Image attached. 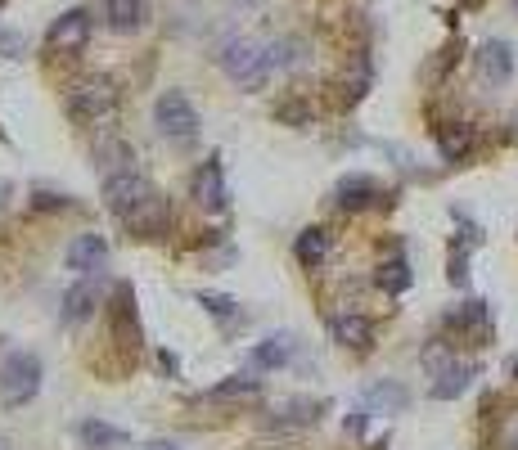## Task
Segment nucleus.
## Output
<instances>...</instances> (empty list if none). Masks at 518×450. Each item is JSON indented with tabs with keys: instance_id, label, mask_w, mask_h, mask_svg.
Segmentation results:
<instances>
[{
	"instance_id": "f257e3e1",
	"label": "nucleus",
	"mask_w": 518,
	"mask_h": 450,
	"mask_svg": "<svg viewBox=\"0 0 518 450\" xmlns=\"http://www.w3.org/2000/svg\"><path fill=\"white\" fill-rule=\"evenodd\" d=\"M221 68H226V77L235 81L239 90H262L266 77H271L266 50L257 41H248V36H239V41H230L226 50H221Z\"/></svg>"
},
{
	"instance_id": "f03ea898",
	"label": "nucleus",
	"mask_w": 518,
	"mask_h": 450,
	"mask_svg": "<svg viewBox=\"0 0 518 450\" xmlns=\"http://www.w3.org/2000/svg\"><path fill=\"white\" fill-rule=\"evenodd\" d=\"M37 392H41V360L32 351H14L5 360V369H0V401L10 405V410H19Z\"/></svg>"
},
{
	"instance_id": "7ed1b4c3",
	"label": "nucleus",
	"mask_w": 518,
	"mask_h": 450,
	"mask_svg": "<svg viewBox=\"0 0 518 450\" xmlns=\"http://www.w3.org/2000/svg\"><path fill=\"white\" fill-rule=\"evenodd\" d=\"M113 108H118V90L104 77L77 81V86L68 90V113H73L77 122H104V117H113Z\"/></svg>"
},
{
	"instance_id": "20e7f679",
	"label": "nucleus",
	"mask_w": 518,
	"mask_h": 450,
	"mask_svg": "<svg viewBox=\"0 0 518 450\" xmlns=\"http://www.w3.org/2000/svg\"><path fill=\"white\" fill-rule=\"evenodd\" d=\"M158 189L149 185L145 176H140V171H113L109 180H104V203H109V212L118 216V221H127L131 212H136V207H145L149 198H154Z\"/></svg>"
},
{
	"instance_id": "39448f33",
	"label": "nucleus",
	"mask_w": 518,
	"mask_h": 450,
	"mask_svg": "<svg viewBox=\"0 0 518 450\" xmlns=\"http://www.w3.org/2000/svg\"><path fill=\"white\" fill-rule=\"evenodd\" d=\"M154 117H158V131L167 135V140H194L199 135V113H194V104L181 95V90H167V95H158L154 104Z\"/></svg>"
},
{
	"instance_id": "423d86ee",
	"label": "nucleus",
	"mask_w": 518,
	"mask_h": 450,
	"mask_svg": "<svg viewBox=\"0 0 518 450\" xmlns=\"http://www.w3.org/2000/svg\"><path fill=\"white\" fill-rule=\"evenodd\" d=\"M86 41H91V14H86V9H68V14H59L55 23H50V32H46V45L55 54H77Z\"/></svg>"
},
{
	"instance_id": "0eeeda50",
	"label": "nucleus",
	"mask_w": 518,
	"mask_h": 450,
	"mask_svg": "<svg viewBox=\"0 0 518 450\" xmlns=\"http://www.w3.org/2000/svg\"><path fill=\"white\" fill-rule=\"evenodd\" d=\"M194 198L208 212H226L230 194H226V176H221V158H208L199 171H194Z\"/></svg>"
},
{
	"instance_id": "6e6552de",
	"label": "nucleus",
	"mask_w": 518,
	"mask_h": 450,
	"mask_svg": "<svg viewBox=\"0 0 518 450\" xmlns=\"http://www.w3.org/2000/svg\"><path fill=\"white\" fill-rule=\"evenodd\" d=\"M104 261H109L104 234H77L68 243V270H77V275H95V270H104Z\"/></svg>"
},
{
	"instance_id": "1a4fd4ad",
	"label": "nucleus",
	"mask_w": 518,
	"mask_h": 450,
	"mask_svg": "<svg viewBox=\"0 0 518 450\" xmlns=\"http://www.w3.org/2000/svg\"><path fill=\"white\" fill-rule=\"evenodd\" d=\"M329 333H334V342H343L352 351H370V342H374V324L365 315H334Z\"/></svg>"
},
{
	"instance_id": "9d476101",
	"label": "nucleus",
	"mask_w": 518,
	"mask_h": 450,
	"mask_svg": "<svg viewBox=\"0 0 518 450\" xmlns=\"http://www.w3.org/2000/svg\"><path fill=\"white\" fill-rule=\"evenodd\" d=\"M473 374H478V365H469V360H446V365L437 369L433 396H437V401H451V396H460L464 387L473 383Z\"/></svg>"
},
{
	"instance_id": "9b49d317",
	"label": "nucleus",
	"mask_w": 518,
	"mask_h": 450,
	"mask_svg": "<svg viewBox=\"0 0 518 450\" xmlns=\"http://www.w3.org/2000/svg\"><path fill=\"white\" fill-rule=\"evenodd\" d=\"M478 68L487 81H496V86H505L509 72H514V50H509L505 41H487L478 50Z\"/></svg>"
},
{
	"instance_id": "f8f14e48",
	"label": "nucleus",
	"mask_w": 518,
	"mask_h": 450,
	"mask_svg": "<svg viewBox=\"0 0 518 450\" xmlns=\"http://www.w3.org/2000/svg\"><path fill=\"white\" fill-rule=\"evenodd\" d=\"M374 203H379V185H374L370 176L338 180V207H347V212H361V207H374Z\"/></svg>"
},
{
	"instance_id": "ddd939ff",
	"label": "nucleus",
	"mask_w": 518,
	"mask_h": 450,
	"mask_svg": "<svg viewBox=\"0 0 518 450\" xmlns=\"http://www.w3.org/2000/svg\"><path fill=\"white\" fill-rule=\"evenodd\" d=\"M104 18L113 32H140L145 27V0H104Z\"/></svg>"
},
{
	"instance_id": "4468645a",
	"label": "nucleus",
	"mask_w": 518,
	"mask_h": 450,
	"mask_svg": "<svg viewBox=\"0 0 518 450\" xmlns=\"http://www.w3.org/2000/svg\"><path fill=\"white\" fill-rule=\"evenodd\" d=\"M77 437H82L91 450H118V446H127V432L113 428V423H104V419H82V423H77Z\"/></svg>"
},
{
	"instance_id": "2eb2a0df",
	"label": "nucleus",
	"mask_w": 518,
	"mask_h": 450,
	"mask_svg": "<svg viewBox=\"0 0 518 450\" xmlns=\"http://www.w3.org/2000/svg\"><path fill=\"white\" fill-rule=\"evenodd\" d=\"M293 252H298V261H302V266H307V270L325 266V261H329V234L311 225V230H302V234H298V243H293Z\"/></svg>"
},
{
	"instance_id": "dca6fc26",
	"label": "nucleus",
	"mask_w": 518,
	"mask_h": 450,
	"mask_svg": "<svg viewBox=\"0 0 518 450\" xmlns=\"http://www.w3.org/2000/svg\"><path fill=\"white\" fill-rule=\"evenodd\" d=\"M95 302H100V293H95V284H73L64 293V320L68 324H82L95 315Z\"/></svg>"
},
{
	"instance_id": "f3484780",
	"label": "nucleus",
	"mask_w": 518,
	"mask_h": 450,
	"mask_svg": "<svg viewBox=\"0 0 518 450\" xmlns=\"http://www.w3.org/2000/svg\"><path fill=\"white\" fill-rule=\"evenodd\" d=\"M446 324H451L455 333H473V338H482V333H487V324H491L487 302H464L460 311L446 315Z\"/></svg>"
},
{
	"instance_id": "a211bd4d",
	"label": "nucleus",
	"mask_w": 518,
	"mask_h": 450,
	"mask_svg": "<svg viewBox=\"0 0 518 450\" xmlns=\"http://www.w3.org/2000/svg\"><path fill=\"white\" fill-rule=\"evenodd\" d=\"M406 401H410V392L401 383H374L370 392H365V405H370V410H383V414L406 410Z\"/></svg>"
},
{
	"instance_id": "6ab92c4d",
	"label": "nucleus",
	"mask_w": 518,
	"mask_h": 450,
	"mask_svg": "<svg viewBox=\"0 0 518 450\" xmlns=\"http://www.w3.org/2000/svg\"><path fill=\"white\" fill-rule=\"evenodd\" d=\"M289 356H293V338H289V333L266 338L262 347H253V365L257 369H280V365H289Z\"/></svg>"
},
{
	"instance_id": "aec40b11",
	"label": "nucleus",
	"mask_w": 518,
	"mask_h": 450,
	"mask_svg": "<svg viewBox=\"0 0 518 450\" xmlns=\"http://www.w3.org/2000/svg\"><path fill=\"white\" fill-rule=\"evenodd\" d=\"M469 149H473L469 126H442V131H437V153H442L446 162H460Z\"/></svg>"
},
{
	"instance_id": "412c9836",
	"label": "nucleus",
	"mask_w": 518,
	"mask_h": 450,
	"mask_svg": "<svg viewBox=\"0 0 518 450\" xmlns=\"http://www.w3.org/2000/svg\"><path fill=\"white\" fill-rule=\"evenodd\" d=\"M374 279H379L383 293H406V288H410V261L406 257H388Z\"/></svg>"
},
{
	"instance_id": "4be33fe9",
	"label": "nucleus",
	"mask_w": 518,
	"mask_h": 450,
	"mask_svg": "<svg viewBox=\"0 0 518 450\" xmlns=\"http://www.w3.org/2000/svg\"><path fill=\"white\" fill-rule=\"evenodd\" d=\"M262 392V383H257V378H226V383L221 387H212V401H235V396H257Z\"/></svg>"
},
{
	"instance_id": "5701e85b",
	"label": "nucleus",
	"mask_w": 518,
	"mask_h": 450,
	"mask_svg": "<svg viewBox=\"0 0 518 450\" xmlns=\"http://www.w3.org/2000/svg\"><path fill=\"white\" fill-rule=\"evenodd\" d=\"M199 306L208 315H217V320H235L239 315V306L230 302V297H221V293H199Z\"/></svg>"
},
{
	"instance_id": "b1692460",
	"label": "nucleus",
	"mask_w": 518,
	"mask_h": 450,
	"mask_svg": "<svg viewBox=\"0 0 518 450\" xmlns=\"http://www.w3.org/2000/svg\"><path fill=\"white\" fill-rule=\"evenodd\" d=\"M37 207H68L64 194H37Z\"/></svg>"
},
{
	"instance_id": "393cba45",
	"label": "nucleus",
	"mask_w": 518,
	"mask_h": 450,
	"mask_svg": "<svg viewBox=\"0 0 518 450\" xmlns=\"http://www.w3.org/2000/svg\"><path fill=\"white\" fill-rule=\"evenodd\" d=\"M505 450H518V414L509 419V428H505Z\"/></svg>"
},
{
	"instance_id": "a878e982",
	"label": "nucleus",
	"mask_w": 518,
	"mask_h": 450,
	"mask_svg": "<svg viewBox=\"0 0 518 450\" xmlns=\"http://www.w3.org/2000/svg\"><path fill=\"white\" fill-rule=\"evenodd\" d=\"M149 450H181V446H172V441H154Z\"/></svg>"
},
{
	"instance_id": "bb28decb",
	"label": "nucleus",
	"mask_w": 518,
	"mask_h": 450,
	"mask_svg": "<svg viewBox=\"0 0 518 450\" xmlns=\"http://www.w3.org/2000/svg\"><path fill=\"white\" fill-rule=\"evenodd\" d=\"M509 374H514V378H518V356H514V365H509Z\"/></svg>"
},
{
	"instance_id": "cd10ccee",
	"label": "nucleus",
	"mask_w": 518,
	"mask_h": 450,
	"mask_svg": "<svg viewBox=\"0 0 518 450\" xmlns=\"http://www.w3.org/2000/svg\"><path fill=\"white\" fill-rule=\"evenodd\" d=\"M0 450H10V441H5V437H0Z\"/></svg>"
},
{
	"instance_id": "c85d7f7f",
	"label": "nucleus",
	"mask_w": 518,
	"mask_h": 450,
	"mask_svg": "<svg viewBox=\"0 0 518 450\" xmlns=\"http://www.w3.org/2000/svg\"><path fill=\"white\" fill-rule=\"evenodd\" d=\"M464 5H478V0H464Z\"/></svg>"
},
{
	"instance_id": "c756f323",
	"label": "nucleus",
	"mask_w": 518,
	"mask_h": 450,
	"mask_svg": "<svg viewBox=\"0 0 518 450\" xmlns=\"http://www.w3.org/2000/svg\"><path fill=\"white\" fill-rule=\"evenodd\" d=\"M239 5H253V0H239Z\"/></svg>"
},
{
	"instance_id": "7c9ffc66",
	"label": "nucleus",
	"mask_w": 518,
	"mask_h": 450,
	"mask_svg": "<svg viewBox=\"0 0 518 450\" xmlns=\"http://www.w3.org/2000/svg\"><path fill=\"white\" fill-rule=\"evenodd\" d=\"M514 9H518V0H514Z\"/></svg>"
}]
</instances>
